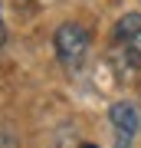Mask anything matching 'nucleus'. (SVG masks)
Wrapping results in <instances>:
<instances>
[{"label": "nucleus", "mask_w": 141, "mask_h": 148, "mask_svg": "<svg viewBox=\"0 0 141 148\" xmlns=\"http://www.w3.org/2000/svg\"><path fill=\"white\" fill-rule=\"evenodd\" d=\"M52 43H56L59 63L69 66V69L82 66L85 53H89V33H85V27H79V23H59Z\"/></svg>", "instance_id": "obj_1"}, {"label": "nucleus", "mask_w": 141, "mask_h": 148, "mask_svg": "<svg viewBox=\"0 0 141 148\" xmlns=\"http://www.w3.org/2000/svg\"><path fill=\"white\" fill-rule=\"evenodd\" d=\"M108 122H112V128H115L118 148H131V138H135V132L141 128L138 106H131V102H115V106L108 109Z\"/></svg>", "instance_id": "obj_2"}, {"label": "nucleus", "mask_w": 141, "mask_h": 148, "mask_svg": "<svg viewBox=\"0 0 141 148\" xmlns=\"http://www.w3.org/2000/svg\"><path fill=\"white\" fill-rule=\"evenodd\" d=\"M138 33H141V13H125V16L115 23V36L125 40V43H128L131 36H138Z\"/></svg>", "instance_id": "obj_3"}, {"label": "nucleus", "mask_w": 141, "mask_h": 148, "mask_svg": "<svg viewBox=\"0 0 141 148\" xmlns=\"http://www.w3.org/2000/svg\"><path fill=\"white\" fill-rule=\"evenodd\" d=\"M125 53L135 59V66H141V33H138V36H131V40L125 43Z\"/></svg>", "instance_id": "obj_4"}, {"label": "nucleus", "mask_w": 141, "mask_h": 148, "mask_svg": "<svg viewBox=\"0 0 141 148\" xmlns=\"http://www.w3.org/2000/svg\"><path fill=\"white\" fill-rule=\"evenodd\" d=\"M0 148H20V142H16L10 132H0Z\"/></svg>", "instance_id": "obj_5"}, {"label": "nucleus", "mask_w": 141, "mask_h": 148, "mask_svg": "<svg viewBox=\"0 0 141 148\" xmlns=\"http://www.w3.org/2000/svg\"><path fill=\"white\" fill-rule=\"evenodd\" d=\"M7 43V27H3V13H0V46Z\"/></svg>", "instance_id": "obj_6"}, {"label": "nucleus", "mask_w": 141, "mask_h": 148, "mask_svg": "<svg viewBox=\"0 0 141 148\" xmlns=\"http://www.w3.org/2000/svg\"><path fill=\"white\" fill-rule=\"evenodd\" d=\"M82 148H95V145H82Z\"/></svg>", "instance_id": "obj_7"}]
</instances>
